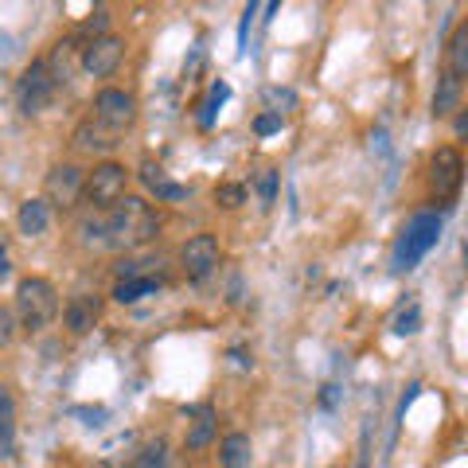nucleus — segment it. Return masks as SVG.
I'll return each mask as SVG.
<instances>
[{
	"mask_svg": "<svg viewBox=\"0 0 468 468\" xmlns=\"http://www.w3.org/2000/svg\"><path fill=\"white\" fill-rule=\"evenodd\" d=\"M156 230H160V215L141 196L117 199L106 215V242L117 246V250H141V246L156 239Z\"/></svg>",
	"mask_w": 468,
	"mask_h": 468,
	"instance_id": "nucleus-1",
	"label": "nucleus"
},
{
	"mask_svg": "<svg viewBox=\"0 0 468 468\" xmlns=\"http://www.w3.org/2000/svg\"><path fill=\"white\" fill-rule=\"evenodd\" d=\"M16 324L27 332H43L58 316V292L48 277H24L16 285Z\"/></svg>",
	"mask_w": 468,
	"mask_h": 468,
	"instance_id": "nucleus-2",
	"label": "nucleus"
},
{
	"mask_svg": "<svg viewBox=\"0 0 468 468\" xmlns=\"http://www.w3.org/2000/svg\"><path fill=\"white\" fill-rule=\"evenodd\" d=\"M437 239H441V218L430 215V211L414 215L406 223V230H402L399 250H394V266H399V270H414L418 258H426V250H433V246H437Z\"/></svg>",
	"mask_w": 468,
	"mask_h": 468,
	"instance_id": "nucleus-3",
	"label": "nucleus"
},
{
	"mask_svg": "<svg viewBox=\"0 0 468 468\" xmlns=\"http://www.w3.org/2000/svg\"><path fill=\"white\" fill-rule=\"evenodd\" d=\"M125 187H129L125 165H117V160H101V165H94V172H86L82 196L90 199V207L110 211L117 199H125Z\"/></svg>",
	"mask_w": 468,
	"mask_h": 468,
	"instance_id": "nucleus-4",
	"label": "nucleus"
},
{
	"mask_svg": "<svg viewBox=\"0 0 468 468\" xmlns=\"http://www.w3.org/2000/svg\"><path fill=\"white\" fill-rule=\"evenodd\" d=\"M94 122L106 125L110 133H125V129L137 122V98L129 90H117V86L98 90L94 94Z\"/></svg>",
	"mask_w": 468,
	"mask_h": 468,
	"instance_id": "nucleus-5",
	"label": "nucleus"
},
{
	"mask_svg": "<svg viewBox=\"0 0 468 468\" xmlns=\"http://www.w3.org/2000/svg\"><path fill=\"white\" fill-rule=\"evenodd\" d=\"M55 79H51V70L48 63H32V67H24V75L16 82V101H20V110L32 117V113H43L55 101Z\"/></svg>",
	"mask_w": 468,
	"mask_h": 468,
	"instance_id": "nucleus-6",
	"label": "nucleus"
},
{
	"mask_svg": "<svg viewBox=\"0 0 468 468\" xmlns=\"http://www.w3.org/2000/svg\"><path fill=\"white\" fill-rule=\"evenodd\" d=\"M82 184H86V172L79 165H55L48 172V180H43V203H55L58 211H70L82 199Z\"/></svg>",
	"mask_w": 468,
	"mask_h": 468,
	"instance_id": "nucleus-7",
	"label": "nucleus"
},
{
	"mask_svg": "<svg viewBox=\"0 0 468 468\" xmlns=\"http://www.w3.org/2000/svg\"><path fill=\"white\" fill-rule=\"evenodd\" d=\"M122 55H125V43L106 32V36H98V39H90L82 48L79 67L86 70V75H94V79H110L113 70L122 67Z\"/></svg>",
	"mask_w": 468,
	"mask_h": 468,
	"instance_id": "nucleus-8",
	"label": "nucleus"
},
{
	"mask_svg": "<svg viewBox=\"0 0 468 468\" xmlns=\"http://www.w3.org/2000/svg\"><path fill=\"white\" fill-rule=\"evenodd\" d=\"M461 180H464V160L452 144H441L430 160V184H433V196L437 199H452L461 192Z\"/></svg>",
	"mask_w": 468,
	"mask_h": 468,
	"instance_id": "nucleus-9",
	"label": "nucleus"
},
{
	"mask_svg": "<svg viewBox=\"0 0 468 468\" xmlns=\"http://www.w3.org/2000/svg\"><path fill=\"white\" fill-rule=\"evenodd\" d=\"M218 258H223V250H218L215 234H196V239H187L184 250H180L184 273L192 277V282H207V277L218 270Z\"/></svg>",
	"mask_w": 468,
	"mask_h": 468,
	"instance_id": "nucleus-10",
	"label": "nucleus"
},
{
	"mask_svg": "<svg viewBox=\"0 0 468 468\" xmlns=\"http://www.w3.org/2000/svg\"><path fill=\"white\" fill-rule=\"evenodd\" d=\"M98 313H101L98 297H90V292H79V297H70V301H67L63 324H67L70 335H90L94 324H98Z\"/></svg>",
	"mask_w": 468,
	"mask_h": 468,
	"instance_id": "nucleus-11",
	"label": "nucleus"
},
{
	"mask_svg": "<svg viewBox=\"0 0 468 468\" xmlns=\"http://www.w3.org/2000/svg\"><path fill=\"white\" fill-rule=\"evenodd\" d=\"M461 98H464V79H457L452 70H441V75H437V90H433V117L457 113Z\"/></svg>",
	"mask_w": 468,
	"mask_h": 468,
	"instance_id": "nucleus-12",
	"label": "nucleus"
},
{
	"mask_svg": "<svg viewBox=\"0 0 468 468\" xmlns=\"http://www.w3.org/2000/svg\"><path fill=\"white\" fill-rule=\"evenodd\" d=\"M79 55H82L79 39H58L55 43V51L48 58V70H51L55 86H67L70 82V75H75V67H79Z\"/></svg>",
	"mask_w": 468,
	"mask_h": 468,
	"instance_id": "nucleus-13",
	"label": "nucleus"
},
{
	"mask_svg": "<svg viewBox=\"0 0 468 468\" xmlns=\"http://www.w3.org/2000/svg\"><path fill=\"white\" fill-rule=\"evenodd\" d=\"M113 144H117V133H110L106 125H98L94 117L75 129V149L79 153H110Z\"/></svg>",
	"mask_w": 468,
	"mask_h": 468,
	"instance_id": "nucleus-14",
	"label": "nucleus"
},
{
	"mask_svg": "<svg viewBox=\"0 0 468 468\" xmlns=\"http://www.w3.org/2000/svg\"><path fill=\"white\" fill-rule=\"evenodd\" d=\"M218 464L223 468H250L254 464V445L246 433H227L218 445Z\"/></svg>",
	"mask_w": 468,
	"mask_h": 468,
	"instance_id": "nucleus-15",
	"label": "nucleus"
},
{
	"mask_svg": "<svg viewBox=\"0 0 468 468\" xmlns=\"http://www.w3.org/2000/svg\"><path fill=\"white\" fill-rule=\"evenodd\" d=\"M16 223H20V234H27V239H39V234H48V227H51L48 203H43V199H27V203H20Z\"/></svg>",
	"mask_w": 468,
	"mask_h": 468,
	"instance_id": "nucleus-16",
	"label": "nucleus"
},
{
	"mask_svg": "<svg viewBox=\"0 0 468 468\" xmlns=\"http://www.w3.org/2000/svg\"><path fill=\"white\" fill-rule=\"evenodd\" d=\"M16 445V399L8 387H0V457H12Z\"/></svg>",
	"mask_w": 468,
	"mask_h": 468,
	"instance_id": "nucleus-17",
	"label": "nucleus"
},
{
	"mask_svg": "<svg viewBox=\"0 0 468 468\" xmlns=\"http://www.w3.org/2000/svg\"><path fill=\"white\" fill-rule=\"evenodd\" d=\"M141 180H144L149 192H156V199H187V187L184 184H172L168 172L156 168V165H144L141 168Z\"/></svg>",
	"mask_w": 468,
	"mask_h": 468,
	"instance_id": "nucleus-18",
	"label": "nucleus"
},
{
	"mask_svg": "<svg viewBox=\"0 0 468 468\" xmlns=\"http://www.w3.org/2000/svg\"><path fill=\"white\" fill-rule=\"evenodd\" d=\"M211 437H215V410L211 406H199L196 414H192V426H187V449H203V445H211Z\"/></svg>",
	"mask_w": 468,
	"mask_h": 468,
	"instance_id": "nucleus-19",
	"label": "nucleus"
},
{
	"mask_svg": "<svg viewBox=\"0 0 468 468\" xmlns=\"http://www.w3.org/2000/svg\"><path fill=\"white\" fill-rule=\"evenodd\" d=\"M156 292V277H129V282H117L113 285V301L117 304H137L141 297Z\"/></svg>",
	"mask_w": 468,
	"mask_h": 468,
	"instance_id": "nucleus-20",
	"label": "nucleus"
},
{
	"mask_svg": "<svg viewBox=\"0 0 468 468\" xmlns=\"http://www.w3.org/2000/svg\"><path fill=\"white\" fill-rule=\"evenodd\" d=\"M445 70H452L457 79L468 75V24H461L457 32H452V39H449V67Z\"/></svg>",
	"mask_w": 468,
	"mask_h": 468,
	"instance_id": "nucleus-21",
	"label": "nucleus"
},
{
	"mask_svg": "<svg viewBox=\"0 0 468 468\" xmlns=\"http://www.w3.org/2000/svg\"><path fill=\"white\" fill-rule=\"evenodd\" d=\"M137 468H168V441L165 437H156V441H149L137 452Z\"/></svg>",
	"mask_w": 468,
	"mask_h": 468,
	"instance_id": "nucleus-22",
	"label": "nucleus"
},
{
	"mask_svg": "<svg viewBox=\"0 0 468 468\" xmlns=\"http://www.w3.org/2000/svg\"><path fill=\"white\" fill-rule=\"evenodd\" d=\"M227 98H230V86H227V82H215V86H211V98L199 106V125H203V129H211L215 113H218V106H223Z\"/></svg>",
	"mask_w": 468,
	"mask_h": 468,
	"instance_id": "nucleus-23",
	"label": "nucleus"
},
{
	"mask_svg": "<svg viewBox=\"0 0 468 468\" xmlns=\"http://www.w3.org/2000/svg\"><path fill=\"white\" fill-rule=\"evenodd\" d=\"M266 106H270V113L273 117H282V110H297V94L292 90H282V86H266Z\"/></svg>",
	"mask_w": 468,
	"mask_h": 468,
	"instance_id": "nucleus-24",
	"label": "nucleus"
},
{
	"mask_svg": "<svg viewBox=\"0 0 468 468\" xmlns=\"http://www.w3.org/2000/svg\"><path fill=\"white\" fill-rule=\"evenodd\" d=\"M215 199L223 203V207L234 211V207H242V203H246V187L242 184H218L215 187Z\"/></svg>",
	"mask_w": 468,
	"mask_h": 468,
	"instance_id": "nucleus-25",
	"label": "nucleus"
},
{
	"mask_svg": "<svg viewBox=\"0 0 468 468\" xmlns=\"http://www.w3.org/2000/svg\"><path fill=\"white\" fill-rule=\"evenodd\" d=\"M258 196H261V207H270V203L277 199V172L273 168L258 172Z\"/></svg>",
	"mask_w": 468,
	"mask_h": 468,
	"instance_id": "nucleus-26",
	"label": "nucleus"
},
{
	"mask_svg": "<svg viewBox=\"0 0 468 468\" xmlns=\"http://www.w3.org/2000/svg\"><path fill=\"white\" fill-rule=\"evenodd\" d=\"M418 324H421V313H418V304H410L406 313H399V316H394V332H399V335H414V332H418Z\"/></svg>",
	"mask_w": 468,
	"mask_h": 468,
	"instance_id": "nucleus-27",
	"label": "nucleus"
},
{
	"mask_svg": "<svg viewBox=\"0 0 468 468\" xmlns=\"http://www.w3.org/2000/svg\"><path fill=\"white\" fill-rule=\"evenodd\" d=\"M12 340H16V316H12V309L0 304V351H5Z\"/></svg>",
	"mask_w": 468,
	"mask_h": 468,
	"instance_id": "nucleus-28",
	"label": "nucleus"
},
{
	"mask_svg": "<svg viewBox=\"0 0 468 468\" xmlns=\"http://www.w3.org/2000/svg\"><path fill=\"white\" fill-rule=\"evenodd\" d=\"M282 129V117H273V113H261L258 122H254V133L258 137H270V133H277Z\"/></svg>",
	"mask_w": 468,
	"mask_h": 468,
	"instance_id": "nucleus-29",
	"label": "nucleus"
},
{
	"mask_svg": "<svg viewBox=\"0 0 468 468\" xmlns=\"http://www.w3.org/2000/svg\"><path fill=\"white\" fill-rule=\"evenodd\" d=\"M106 24H110V16H106V8H98V12H94V16H90V20H86V27H82V32H94V39H98V36H106Z\"/></svg>",
	"mask_w": 468,
	"mask_h": 468,
	"instance_id": "nucleus-30",
	"label": "nucleus"
},
{
	"mask_svg": "<svg viewBox=\"0 0 468 468\" xmlns=\"http://www.w3.org/2000/svg\"><path fill=\"white\" fill-rule=\"evenodd\" d=\"M12 273V266H8V254H5V239H0V282Z\"/></svg>",
	"mask_w": 468,
	"mask_h": 468,
	"instance_id": "nucleus-31",
	"label": "nucleus"
},
{
	"mask_svg": "<svg viewBox=\"0 0 468 468\" xmlns=\"http://www.w3.org/2000/svg\"><path fill=\"white\" fill-rule=\"evenodd\" d=\"M452 129H457V137H461L464 129H468V113H457V122H452Z\"/></svg>",
	"mask_w": 468,
	"mask_h": 468,
	"instance_id": "nucleus-32",
	"label": "nucleus"
}]
</instances>
